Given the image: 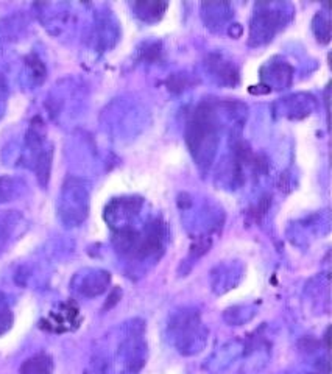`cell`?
Here are the masks:
<instances>
[{
    "label": "cell",
    "instance_id": "1",
    "mask_svg": "<svg viewBox=\"0 0 332 374\" xmlns=\"http://www.w3.org/2000/svg\"><path fill=\"white\" fill-rule=\"evenodd\" d=\"M217 119L214 108L207 102L200 103L191 114L186 128V142L192 156L200 162H209L216 150Z\"/></svg>",
    "mask_w": 332,
    "mask_h": 374
},
{
    "label": "cell",
    "instance_id": "9",
    "mask_svg": "<svg viewBox=\"0 0 332 374\" xmlns=\"http://www.w3.org/2000/svg\"><path fill=\"white\" fill-rule=\"evenodd\" d=\"M5 179H6V178H0V203L5 202V200H4V198H5V189H6V187H8V184L4 186Z\"/></svg>",
    "mask_w": 332,
    "mask_h": 374
},
{
    "label": "cell",
    "instance_id": "6",
    "mask_svg": "<svg viewBox=\"0 0 332 374\" xmlns=\"http://www.w3.org/2000/svg\"><path fill=\"white\" fill-rule=\"evenodd\" d=\"M270 205H272V198L270 197H264L261 198V202L256 205L254 207H251L250 209V217L254 220V221H261V219L265 216L267 211L270 209Z\"/></svg>",
    "mask_w": 332,
    "mask_h": 374
},
{
    "label": "cell",
    "instance_id": "4",
    "mask_svg": "<svg viewBox=\"0 0 332 374\" xmlns=\"http://www.w3.org/2000/svg\"><path fill=\"white\" fill-rule=\"evenodd\" d=\"M258 30L259 33H264L265 38L272 39L273 33L276 32V29L279 27V18L275 15V13H270L267 11V15H259L258 18Z\"/></svg>",
    "mask_w": 332,
    "mask_h": 374
},
{
    "label": "cell",
    "instance_id": "8",
    "mask_svg": "<svg viewBox=\"0 0 332 374\" xmlns=\"http://www.w3.org/2000/svg\"><path fill=\"white\" fill-rule=\"evenodd\" d=\"M167 85H169L170 91L179 92L186 88V78L181 77V75H172V77L167 80Z\"/></svg>",
    "mask_w": 332,
    "mask_h": 374
},
{
    "label": "cell",
    "instance_id": "2",
    "mask_svg": "<svg viewBox=\"0 0 332 374\" xmlns=\"http://www.w3.org/2000/svg\"><path fill=\"white\" fill-rule=\"evenodd\" d=\"M20 374H52L53 363L47 354L33 356L20 366Z\"/></svg>",
    "mask_w": 332,
    "mask_h": 374
},
{
    "label": "cell",
    "instance_id": "7",
    "mask_svg": "<svg viewBox=\"0 0 332 374\" xmlns=\"http://www.w3.org/2000/svg\"><path fill=\"white\" fill-rule=\"evenodd\" d=\"M11 321H13V317L10 314V309L5 306V303L0 300V326H4V329L6 331L11 326Z\"/></svg>",
    "mask_w": 332,
    "mask_h": 374
},
{
    "label": "cell",
    "instance_id": "5",
    "mask_svg": "<svg viewBox=\"0 0 332 374\" xmlns=\"http://www.w3.org/2000/svg\"><path fill=\"white\" fill-rule=\"evenodd\" d=\"M212 66L216 74H219V77H221V80L228 81L230 85H236L239 80V75H237L236 69H234L230 62H225V61H221V58H217V62H212Z\"/></svg>",
    "mask_w": 332,
    "mask_h": 374
},
{
    "label": "cell",
    "instance_id": "3",
    "mask_svg": "<svg viewBox=\"0 0 332 374\" xmlns=\"http://www.w3.org/2000/svg\"><path fill=\"white\" fill-rule=\"evenodd\" d=\"M137 15H139L144 20H159L167 10L169 4L165 2H137L134 4Z\"/></svg>",
    "mask_w": 332,
    "mask_h": 374
}]
</instances>
